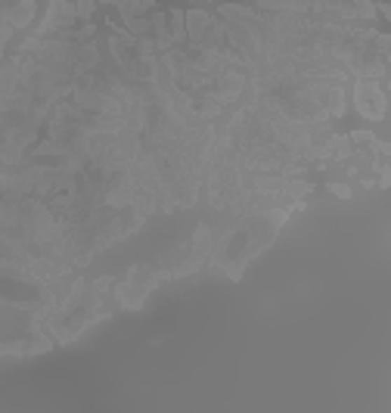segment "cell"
<instances>
[{
    "instance_id": "1",
    "label": "cell",
    "mask_w": 391,
    "mask_h": 413,
    "mask_svg": "<svg viewBox=\"0 0 391 413\" xmlns=\"http://www.w3.org/2000/svg\"><path fill=\"white\" fill-rule=\"evenodd\" d=\"M295 208H258V212L230 215L217 233H212V255H208V271L224 273L227 280H242V271L252 258H258L273 239L280 236V227L292 217Z\"/></svg>"
},
{
    "instance_id": "2",
    "label": "cell",
    "mask_w": 391,
    "mask_h": 413,
    "mask_svg": "<svg viewBox=\"0 0 391 413\" xmlns=\"http://www.w3.org/2000/svg\"><path fill=\"white\" fill-rule=\"evenodd\" d=\"M112 286H115L112 277H97L93 283H87L84 277H71V286L65 292V299L47 317V323H43V330L53 336V342L69 345L84 330L109 320L112 311L118 308L112 299Z\"/></svg>"
},
{
    "instance_id": "3",
    "label": "cell",
    "mask_w": 391,
    "mask_h": 413,
    "mask_svg": "<svg viewBox=\"0 0 391 413\" xmlns=\"http://www.w3.org/2000/svg\"><path fill=\"white\" fill-rule=\"evenodd\" d=\"M255 10L295 13V16L326 19V22H373V0H255Z\"/></svg>"
},
{
    "instance_id": "4",
    "label": "cell",
    "mask_w": 391,
    "mask_h": 413,
    "mask_svg": "<svg viewBox=\"0 0 391 413\" xmlns=\"http://www.w3.org/2000/svg\"><path fill=\"white\" fill-rule=\"evenodd\" d=\"M158 283H162V271H158V267L134 264L125 277H121V283L112 286V299L121 311H140Z\"/></svg>"
},
{
    "instance_id": "5",
    "label": "cell",
    "mask_w": 391,
    "mask_h": 413,
    "mask_svg": "<svg viewBox=\"0 0 391 413\" xmlns=\"http://www.w3.org/2000/svg\"><path fill=\"white\" fill-rule=\"evenodd\" d=\"M34 13H38V0H0V62H4L6 43L16 32L32 25Z\"/></svg>"
},
{
    "instance_id": "6",
    "label": "cell",
    "mask_w": 391,
    "mask_h": 413,
    "mask_svg": "<svg viewBox=\"0 0 391 413\" xmlns=\"http://www.w3.org/2000/svg\"><path fill=\"white\" fill-rule=\"evenodd\" d=\"M388 84L373 81V78H354V109L366 121H382L388 109Z\"/></svg>"
},
{
    "instance_id": "7",
    "label": "cell",
    "mask_w": 391,
    "mask_h": 413,
    "mask_svg": "<svg viewBox=\"0 0 391 413\" xmlns=\"http://www.w3.org/2000/svg\"><path fill=\"white\" fill-rule=\"evenodd\" d=\"M78 22V6L75 0H50L47 4V13H43V19L38 22V28H34L28 38L41 41V38H50V34L62 32V28H71Z\"/></svg>"
},
{
    "instance_id": "8",
    "label": "cell",
    "mask_w": 391,
    "mask_h": 413,
    "mask_svg": "<svg viewBox=\"0 0 391 413\" xmlns=\"http://www.w3.org/2000/svg\"><path fill=\"white\" fill-rule=\"evenodd\" d=\"M75 6H78V22H90L93 10H97V0H75Z\"/></svg>"
},
{
    "instance_id": "9",
    "label": "cell",
    "mask_w": 391,
    "mask_h": 413,
    "mask_svg": "<svg viewBox=\"0 0 391 413\" xmlns=\"http://www.w3.org/2000/svg\"><path fill=\"white\" fill-rule=\"evenodd\" d=\"M329 193L332 196H338V199H351L354 190L348 184H338V180H329Z\"/></svg>"
},
{
    "instance_id": "10",
    "label": "cell",
    "mask_w": 391,
    "mask_h": 413,
    "mask_svg": "<svg viewBox=\"0 0 391 413\" xmlns=\"http://www.w3.org/2000/svg\"><path fill=\"white\" fill-rule=\"evenodd\" d=\"M373 4H376V13L382 16V22H388L391 19V6L385 4V0H373Z\"/></svg>"
},
{
    "instance_id": "11",
    "label": "cell",
    "mask_w": 391,
    "mask_h": 413,
    "mask_svg": "<svg viewBox=\"0 0 391 413\" xmlns=\"http://www.w3.org/2000/svg\"><path fill=\"white\" fill-rule=\"evenodd\" d=\"M100 4H109V6H115V10H121V6H125L128 0H100Z\"/></svg>"
},
{
    "instance_id": "12",
    "label": "cell",
    "mask_w": 391,
    "mask_h": 413,
    "mask_svg": "<svg viewBox=\"0 0 391 413\" xmlns=\"http://www.w3.org/2000/svg\"><path fill=\"white\" fill-rule=\"evenodd\" d=\"M196 4H212V0H196Z\"/></svg>"
}]
</instances>
